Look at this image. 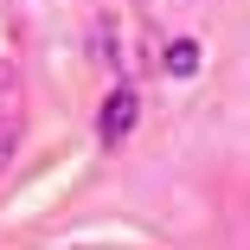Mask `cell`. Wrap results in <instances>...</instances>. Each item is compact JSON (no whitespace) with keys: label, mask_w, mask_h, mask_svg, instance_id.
<instances>
[{"label":"cell","mask_w":250,"mask_h":250,"mask_svg":"<svg viewBox=\"0 0 250 250\" xmlns=\"http://www.w3.org/2000/svg\"><path fill=\"white\" fill-rule=\"evenodd\" d=\"M135 122H141V96H135L128 83H116V90L103 96V109H96V135L116 147V141H128V128H135Z\"/></svg>","instance_id":"1"},{"label":"cell","mask_w":250,"mask_h":250,"mask_svg":"<svg viewBox=\"0 0 250 250\" xmlns=\"http://www.w3.org/2000/svg\"><path fill=\"white\" fill-rule=\"evenodd\" d=\"M20 122H26V96H20V77L0 64V167L13 161V147H20Z\"/></svg>","instance_id":"2"},{"label":"cell","mask_w":250,"mask_h":250,"mask_svg":"<svg viewBox=\"0 0 250 250\" xmlns=\"http://www.w3.org/2000/svg\"><path fill=\"white\" fill-rule=\"evenodd\" d=\"M161 71L167 77H199V45L192 39H173L167 52H161Z\"/></svg>","instance_id":"3"}]
</instances>
